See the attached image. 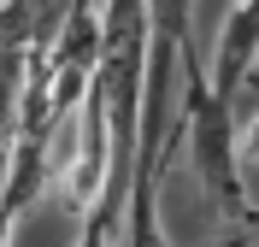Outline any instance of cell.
I'll use <instances>...</instances> for the list:
<instances>
[{
	"label": "cell",
	"instance_id": "7a4b0ae2",
	"mask_svg": "<svg viewBox=\"0 0 259 247\" xmlns=\"http://www.w3.org/2000/svg\"><path fill=\"white\" fill-rule=\"evenodd\" d=\"M212 94L236 112V94L259 77V0L247 6H230L224 24H218V47H212Z\"/></svg>",
	"mask_w": 259,
	"mask_h": 247
},
{
	"label": "cell",
	"instance_id": "6da1fadb",
	"mask_svg": "<svg viewBox=\"0 0 259 247\" xmlns=\"http://www.w3.org/2000/svg\"><path fill=\"white\" fill-rule=\"evenodd\" d=\"M177 71H183V106H177V147H189L194 159V182H200V200L206 212L224 224L230 235H242L259 224V206L242 182V165H236V112L212 94L206 59L194 47V24L177 41Z\"/></svg>",
	"mask_w": 259,
	"mask_h": 247
},
{
	"label": "cell",
	"instance_id": "277c9868",
	"mask_svg": "<svg viewBox=\"0 0 259 247\" xmlns=\"http://www.w3.org/2000/svg\"><path fill=\"white\" fill-rule=\"evenodd\" d=\"M12 230H18V218L6 206V188H0V247H12Z\"/></svg>",
	"mask_w": 259,
	"mask_h": 247
},
{
	"label": "cell",
	"instance_id": "5b68a950",
	"mask_svg": "<svg viewBox=\"0 0 259 247\" xmlns=\"http://www.w3.org/2000/svg\"><path fill=\"white\" fill-rule=\"evenodd\" d=\"M224 247H259V224H253V230H242V235H224Z\"/></svg>",
	"mask_w": 259,
	"mask_h": 247
},
{
	"label": "cell",
	"instance_id": "3957f363",
	"mask_svg": "<svg viewBox=\"0 0 259 247\" xmlns=\"http://www.w3.org/2000/svg\"><path fill=\"white\" fill-rule=\"evenodd\" d=\"M236 165L242 171H259V106L247 118H236Z\"/></svg>",
	"mask_w": 259,
	"mask_h": 247
}]
</instances>
